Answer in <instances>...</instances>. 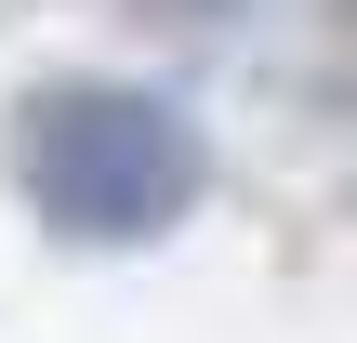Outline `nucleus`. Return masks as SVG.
<instances>
[{
    "instance_id": "obj_1",
    "label": "nucleus",
    "mask_w": 357,
    "mask_h": 343,
    "mask_svg": "<svg viewBox=\"0 0 357 343\" xmlns=\"http://www.w3.org/2000/svg\"><path fill=\"white\" fill-rule=\"evenodd\" d=\"M13 172L40 198V225L93 238V251H132V238H172L212 185V145L172 93H132V79H53L13 106Z\"/></svg>"
}]
</instances>
